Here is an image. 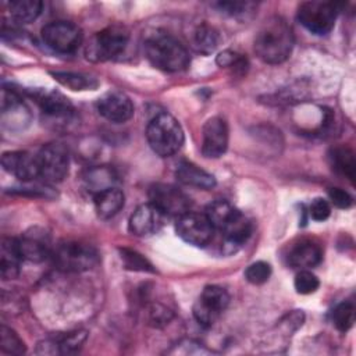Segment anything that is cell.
Returning a JSON list of instances; mask_svg holds the SVG:
<instances>
[{
    "instance_id": "1",
    "label": "cell",
    "mask_w": 356,
    "mask_h": 356,
    "mask_svg": "<svg viewBox=\"0 0 356 356\" xmlns=\"http://www.w3.org/2000/svg\"><path fill=\"white\" fill-rule=\"evenodd\" d=\"M293 42V33L286 21L273 17L256 33L254 51L264 63L280 64L289 57Z\"/></svg>"
},
{
    "instance_id": "2",
    "label": "cell",
    "mask_w": 356,
    "mask_h": 356,
    "mask_svg": "<svg viewBox=\"0 0 356 356\" xmlns=\"http://www.w3.org/2000/svg\"><path fill=\"white\" fill-rule=\"evenodd\" d=\"M145 53L156 68L167 72L182 71L191 63L185 46L168 33L157 32L150 35L145 42Z\"/></svg>"
},
{
    "instance_id": "3",
    "label": "cell",
    "mask_w": 356,
    "mask_h": 356,
    "mask_svg": "<svg viewBox=\"0 0 356 356\" xmlns=\"http://www.w3.org/2000/svg\"><path fill=\"white\" fill-rule=\"evenodd\" d=\"M146 138L152 150L161 157L175 154L184 145L182 127L168 113H160L149 122Z\"/></svg>"
},
{
    "instance_id": "4",
    "label": "cell",
    "mask_w": 356,
    "mask_h": 356,
    "mask_svg": "<svg viewBox=\"0 0 356 356\" xmlns=\"http://www.w3.org/2000/svg\"><path fill=\"white\" fill-rule=\"evenodd\" d=\"M56 267L64 273H82L99 263L95 246L81 241H63L51 252Z\"/></svg>"
},
{
    "instance_id": "5",
    "label": "cell",
    "mask_w": 356,
    "mask_h": 356,
    "mask_svg": "<svg viewBox=\"0 0 356 356\" xmlns=\"http://www.w3.org/2000/svg\"><path fill=\"white\" fill-rule=\"evenodd\" d=\"M129 33L121 25H111L95 33L86 44L85 54L90 61H107L120 56L128 43Z\"/></svg>"
},
{
    "instance_id": "6",
    "label": "cell",
    "mask_w": 356,
    "mask_h": 356,
    "mask_svg": "<svg viewBox=\"0 0 356 356\" xmlns=\"http://www.w3.org/2000/svg\"><path fill=\"white\" fill-rule=\"evenodd\" d=\"M36 164L39 178L49 184L60 182L68 175V152L61 143H47L36 154Z\"/></svg>"
},
{
    "instance_id": "7",
    "label": "cell",
    "mask_w": 356,
    "mask_h": 356,
    "mask_svg": "<svg viewBox=\"0 0 356 356\" xmlns=\"http://www.w3.org/2000/svg\"><path fill=\"white\" fill-rule=\"evenodd\" d=\"M337 6L328 1H305L298 7L299 22L314 35L328 33L335 24Z\"/></svg>"
},
{
    "instance_id": "8",
    "label": "cell",
    "mask_w": 356,
    "mask_h": 356,
    "mask_svg": "<svg viewBox=\"0 0 356 356\" xmlns=\"http://www.w3.org/2000/svg\"><path fill=\"white\" fill-rule=\"evenodd\" d=\"M229 303L228 292L218 285H207L193 305V316L203 327L213 325Z\"/></svg>"
},
{
    "instance_id": "9",
    "label": "cell",
    "mask_w": 356,
    "mask_h": 356,
    "mask_svg": "<svg viewBox=\"0 0 356 356\" xmlns=\"http://www.w3.org/2000/svg\"><path fill=\"white\" fill-rule=\"evenodd\" d=\"M43 42L57 53H72L82 43L81 28L68 21H53L42 28Z\"/></svg>"
},
{
    "instance_id": "10",
    "label": "cell",
    "mask_w": 356,
    "mask_h": 356,
    "mask_svg": "<svg viewBox=\"0 0 356 356\" xmlns=\"http://www.w3.org/2000/svg\"><path fill=\"white\" fill-rule=\"evenodd\" d=\"M150 204L163 216L181 217L191 209V199L177 186L170 184H154L149 189Z\"/></svg>"
},
{
    "instance_id": "11",
    "label": "cell",
    "mask_w": 356,
    "mask_h": 356,
    "mask_svg": "<svg viewBox=\"0 0 356 356\" xmlns=\"http://www.w3.org/2000/svg\"><path fill=\"white\" fill-rule=\"evenodd\" d=\"M178 236L189 245L206 246L214 234V227L206 214L188 211L178 217L175 225Z\"/></svg>"
},
{
    "instance_id": "12",
    "label": "cell",
    "mask_w": 356,
    "mask_h": 356,
    "mask_svg": "<svg viewBox=\"0 0 356 356\" xmlns=\"http://www.w3.org/2000/svg\"><path fill=\"white\" fill-rule=\"evenodd\" d=\"M228 125L224 118H209L202 129V154L207 159L221 157L228 147Z\"/></svg>"
},
{
    "instance_id": "13",
    "label": "cell",
    "mask_w": 356,
    "mask_h": 356,
    "mask_svg": "<svg viewBox=\"0 0 356 356\" xmlns=\"http://www.w3.org/2000/svg\"><path fill=\"white\" fill-rule=\"evenodd\" d=\"M99 113L108 121L121 124L134 115V104L131 99L121 92H108L97 102Z\"/></svg>"
},
{
    "instance_id": "14",
    "label": "cell",
    "mask_w": 356,
    "mask_h": 356,
    "mask_svg": "<svg viewBox=\"0 0 356 356\" xmlns=\"http://www.w3.org/2000/svg\"><path fill=\"white\" fill-rule=\"evenodd\" d=\"M18 250L22 260L32 263H40L46 260L50 254V241L44 231L33 228L29 232H25L21 238L17 239Z\"/></svg>"
},
{
    "instance_id": "15",
    "label": "cell",
    "mask_w": 356,
    "mask_h": 356,
    "mask_svg": "<svg viewBox=\"0 0 356 356\" xmlns=\"http://www.w3.org/2000/svg\"><path fill=\"white\" fill-rule=\"evenodd\" d=\"M1 164L7 172L13 174L22 182L39 178L36 156H32L28 152H6L1 156Z\"/></svg>"
},
{
    "instance_id": "16",
    "label": "cell",
    "mask_w": 356,
    "mask_h": 356,
    "mask_svg": "<svg viewBox=\"0 0 356 356\" xmlns=\"http://www.w3.org/2000/svg\"><path fill=\"white\" fill-rule=\"evenodd\" d=\"M163 214L150 203L140 204L129 217V231L136 236H149L160 229Z\"/></svg>"
},
{
    "instance_id": "17",
    "label": "cell",
    "mask_w": 356,
    "mask_h": 356,
    "mask_svg": "<svg viewBox=\"0 0 356 356\" xmlns=\"http://www.w3.org/2000/svg\"><path fill=\"white\" fill-rule=\"evenodd\" d=\"M220 231L224 235V246L229 248V252H235L236 248L249 239L252 234V222L243 213L238 210Z\"/></svg>"
},
{
    "instance_id": "18",
    "label": "cell",
    "mask_w": 356,
    "mask_h": 356,
    "mask_svg": "<svg viewBox=\"0 0 356 356\" xmlns=\"http://www.w3.org/2000/svg\"><path fill=\"white\" fill-rule=\"evenodd\" d=\"M36 103L42 108V111L50 117L56 118H65L70 117L74 111L72 104L68 99L54 90H39L33 95Z\"/></svg>"
},
{
    "instance_id": "19",
    "label": "cell",
    "mask_w": 356,
    "mask_h": 356,
    "mask_svg": "<svg viewBox=\"0 0 356 356\" xmlns=\"http://www.w3.org/2000/svg\"><path fill=\"white\" fill-rule=\"evenodd\" d=\"M288 263L296 268L314 267L321 261V248L312 241H300L288 252Z\"/></svg>"
},
{
    "instance_id": "20",
    "label": "cell",
    "mask_w": 356,
    "mask_h": 356,
    "mask_svg": "<svg viewBox=\"0 0 356 356\" xmlns=\"http://www.w3.org/2000/svg\"><path fill=\"white\" fill-rule=\"evenodd\" d=\"M175 177L181 184L200 189H211L216 186V178L191 161H181L177 165Z\"/></svg>"
},
{
    "instance_id": "21",
    "label": "cell",
    "mask_w": 356,
    "mask_h": 356,
    "mask_svg": "<svg viewBox=\"0 0 356 356\" xmlns=\"http://www.w3.org/2000/svg\"><path fill=\"white\" fill-rule=\"evenodd\" d=\"M22 257L15 238H4L0 249V271L3 280H13L19 274Z\"/></svg>"
},
{
    "instance_id": "22",
    "label": "cell",
    "mask_w": 356,
    "mask_h": 356,
    "mask_svg": "<svg viewBox=\"0 0 356 356\" xmlns=\"http://www.w3.org/2000/svg\"><path fill=\"white\" fill-rule=\"evenodd\" d=\"M95 209L100 218L114 217L124 206V193L118 188H108L93 196Z\"/></svg>"
},
{
    "instance_id": "23",
    "label": "cell",
    "mask_w": 356,
    "mask_h": 356,
    "mask_svg": "<svg viewBox=\"0 0 356 356\" xmlns=\"http://www.w3.org/2000/svg\"><path fill=\"white\" fill-rule=\"evenodd\" d=\"M328 161L332 170L349 181L355 179L356 161L353 152L346 146H334L328 152Z\"/></svg>"
},
{
    "instance_id": "24",
    "label": "cell",
    "mask_w": 356,
    "mask_h": 356,
    "mask_svg": "<svg viewBox=\"0 0 356 356\" xmlns=\"http://www.w3.org/2000/svg\"><path fill=\"white\" fill-rule=\"evenodd\" d=\"M83 182L86 189L95 196L102 191L114 188V185L117 184V175L114 170L110 167H106V165L95 167L86 171L83 177Z\"/></svg>"
},
{
    "instance_id": "25",
    "label": "cell",
    "mask_w": 356,
    "mask_h": 356,
    "mask_svg": "<svg viewBox=\"0 0 356 356\" xmlns=\"http://www.w3.org/2000/svg\"><path fill=\"white\" fill-rule=\"evenodd\" d=\"M43 3L39 0H13L8 3L11 18L19 24L32 22L42 13Z\"/></svg>"
},
{
    "instance_id": "26",
    "label": "cell",
    "mask_w": 356,
    "mask_h": 356,
    "mask_svg": "<svg viewBox=\"0 0 356 356\" xmlns=\"http://www.w3.org/2000/svg\"><path fill=\"white\" fill-rule=\"evenodd\" d=\"M236 211H238V209H235L227 200H216L207 206L204 214L213 224L214 229L220 231L234 217V214Z\"/></svg>"
},
{
    "instance_id": "27",
    "label": "cell",
    "mask_w": 356,
    "mask_h": 356,
    "mask_svg": "<svg viewBox=\"0 0 356 356\" xmlns=\"http://www.w3.org/2000/svg\"><path fill=\"white\" fill-rule=\"evenodd\" d=\"M54 79L60 82L63 86L70 88L71 90H88L95 89L97 86V82L83 74L76 72H51Z\"/></svg>"
},
{
    "instance_id": "28",
    "label": "cell",
    "mask_w": 356,
    "mask_h": 356,
    "mask_svg": "<svg viewBox=\"0 0 356 356\" xmlns=\"http://www.w3.org/2000/svg\"><path fill=\"white\" fill-rule=\"evenodd\" d=\"M86 339V332L85 331H75V332H68L54 341H50L53 345V353H72L76 352L81 345Z\"/></svg>"
},
{
    "instance_id": "29",
    "label": "cell",
    "mask_w": 356,
    "mask_h": 356,
    "mask_svg": "<svg viewBox=\"0 0 356 356\" xmlns=\"http://www.w3.org/2000/svg\"><path fill=\"white\" fill-rule=\"evenodd\" d=\"M0 349L8 355H22L26 350L19 335L6 325H1L0 328Z\"/></svg>"
},
{
    "instance_id": "30",
    "label": "cell",
    "mask_w": 356,
    "mask_h": 356,
    "mask_svg": "<svg viewBox=\"0 0 356 356\" xmlns=\"http://www.w3.org/2000/svg\"><path fill=\"white\" fill-rule=\"evenodd\" d=\"M120 254H121V260H122L125 268L134 270V271L154 273V268L150 264V261L145 256L138 253L136 250H132L128 248H121Z\"/></svg>"
},
{
    "instance_id": "31",
    "label": "cell",
    "mask_w": 356,
    "mask_h": 356,
    "mask_svg": "<svg viewBox=\"0 0 356 356\" xmlns=\"http://www.w3.org/2000/svg\"><path fill=\"white\" fill-rule=\"evenodd\" d=\"M195 40H196V44L197 47L204 51V53H210L213 51L218 43H220V35L218 32L210 26V25H200L197 29H196V33H195Z\"/></svg>"
},
{
    "instance_id": "32",
    "label": "cell",
    "mask_w": 356,
    "mask_h": 356,
    "mask_svg": "<svg viewBox=\"0 0 356 356\" xmlns=\"http://www.w3.org/2000/svg\"><path fill=\"white\" fill-rule=\"evenodd\" d=\"M332 323L339 331H348L355 323V306L349 302L339 303L332 310Z\"/></svg>"
},
{
    "instance_id": "33",
    "label": "cell",
    "mask_w": 356,
    "mask_h": 356,
    "mask_svg": "<svg viewBox=\"0 0 356 356\" xmlns=\"http://www.w3.org/2000/svg\"><path fill=\"white\" fill-rule=\"evenodd\" d=\"M271 275V266L266 261H254L245 270V278L253 285H260L267 282Z\"/></svg>"
},
{
    "instance_id": "34",
    "label": "cell",
    "mask_w": 356,
    "mask_h": 356,
    "mask_svg": "<svg viewBox=\"0 0 356 356\" xmlns=\"http://www.w3.org/2000/svg\"><path fill=\"white\" fill-rule=\"evenodd\" d=\"M295 289L300 295H309L317 291L320 281L318 278L309 270H302L300 273L296 274L295 281H293Z\"/></svg>"
},
{
    "instance_id": "35",
    "label": "cell",
    "mask_w": 356,
    "mask_h": 356,
    "mask_svg": "<svg viewBox=\"0 0 356 356\" xmlns=\"http://www.w3.org/2000/svg\"><path fill=\"white\" fill-rule=\"evenodd\" d=\"M217 64L220 67H228L235 70L236 72L243 74L248 67V61L242 54H238L231 50H225L217 56Z\"/></svg>"
},
{
    "instance_id": "36",
    "label": "cell",
    "mask_w": 356,
    "mask_h": 356,
    "mask_svg": "<svg viewBox=\"0 0 356 356\" xmlns=\"http://www.w3.org/2000/svg\"><path fill=\"white\" fill-rule=\"evenodd\" d=\"M309 214L314 221H324L331 214V206L325 199L316 197L309 206Z\"/></svg>"
},
{
    "instance_id": "37",
    "label": "cell",
    "mask_w": 356,
    "mask_h": 356,
    "mask_svg": "<svg viewBox=\"0 0 356 356\" xmlns=\"http://www.w3.org/2000/svg\"><path fill=\"white\" fill-rule=\"evenodd\" d=\"M217 7L229 15H241L246 11H250L254 4L249 3V1H222V3H217Z\"/></svg>"
},
{
    "instance_id": "38",
    "label": "cell",
    "mask_w": 356,
    "mask_h": 356,
    "mask_svg": "<svg viewBox=\"0 0 356 356\" xmlns=\"http://www.w3.org/2000/svg\"><path fill=\"white\" fill-rule=\"evenodd\" d=\"M328 196H330L331 202H332L337 207H339V209H348V207H350L352 203H353L352 196H350L346 191H343V189H341V188H331V189L328 191Z\"/></svg>"
},
{
    "instance_id": "39",
    "label": "cell",
    "mask_w": 356,
    "mask_h": 356,
    "mask_svg": "<svg viewBox=\"0 0 356 356\" xmlns=\"http://www.w3.org/2000/svg\"><path fill=\"white\" fill-rule=\"evenodd\" d=\"M150 318H152V323H154V324L167 323L171 318V312L168 309H165L164 306L154 305L150 309Z\"/></svg>"
}]
</instances>
